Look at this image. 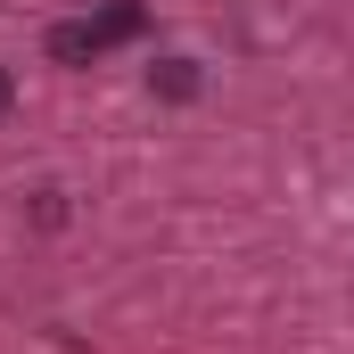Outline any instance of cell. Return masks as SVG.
I'll list each match as a JSON object with an SVG mask.
<instances>
[{
	"instance_id": "6da1fadb",
	"label": "cell",
	"mask_w": 354,
	"mask_h": 354,
	"mask_svg": "<svg viewBox=\"0 0 354 354\" xmlns=\"http://www.w3.org/2000/svg\"><path fill=\"white\" fill-rule=\"evenodd\" d=\"M149 91H157L165 107H189V99L206 91V75H198V58H157V66H149Z\"/></svg>"
},
{
	"instance_id": "7a4b0ae2",
	"label": "cell",
	"mask_w": 354,
	"mask_h": 354,
	"mask_svg": "<svg viewBox=\"0 0 354 354\" xmlns=\"http://www.w3.org/2000/svg\"><path fill=\"white\" fill-rule=\"evenodd\" d=\"M99 50H107V41H99V25H91V17H66V25H50V58H58V66H91Z\"/></svg>"
},
{
	"instance_id": "3957f363",
	"label": "cell",
	"mask_w": 354,
	"mask_h": 354,
	"mask_svg": "<svg viewBox=\"0 0 354 354\" xmlns=\"http://www.w3.org/2000/svg\"><path fill=\"white\" fill-rule=\"evenodd\" d=\"M91 25H99V41H107V50H115V41H132V33H140V25H149V8H140V0H107V8H99V17H91Z\"/></svg>"
},
{
	"instance_id": "277c9868",
	"label": "cell",
	"mask_w": 354,
	"mask_h": 354,
	"mask_svg": "<svg viewBox=\"0 0 354 354\" xmlns=\"http://www.w3.org/2000/svg\"><path fill=\"white\" fill-rule=\"evenodd\" d=\"M33 223L58 231V223H66V198H58V189H33Z\"/></svg>"
},
{
	"instance_id": "5b68a950",
	"label": "cell",
	"mask_w": 354,
	"mask_h": 354,
	"mask_svg": "<svg viewBox=\"0 0 354 354\" xmlns=\"http://www.w3.org/2000/svg\"><path fill=\"white\" fill-rule=\"evenodd\" d=\"M8 107H17V75L0 66V115H8Z\"/></svg>"
}]
</instances>
